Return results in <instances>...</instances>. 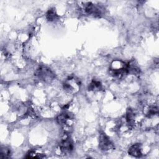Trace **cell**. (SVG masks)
Returning <instances> with one entry per match:
<instances>
[{
  "instance_id": "obj_1",
  "label": "cell",
  "mask_w": 159,
  "mask_h": 159,
  "mask_svg": "<svg viewBox=\"0 0 159 159\" xmlns=\"http://www.w3.org/2000/svg\"><path fill=\"white\" fill-rule=\"evenodd\" d=\"M109 74L116 79H122L129 74V63L120 60H114L109 67Z\"/></svg>"
},
{
  "instance_id": "obj_2",
  "label": "cell",
  "mask_w": 159,
  "mask_h": 159,
  "mask_svg": "<svg viewBox=\"0 0 159 159\" xmlns=\"http://www.w3.org/2000/svg\"><path fill=\"white\" fill-rule=\"evenodd\" d=\"M35 77L40 81L50 83L55 78V73L47 66H40L35 72Z\"/></svg>"
},
{
  "instance_id": "obj_3",
  "label": "cell",
  "mask_w": 159,
  "mask_h": 159,
  "mask_svg": "<svg viewBox=\"0 0 159 159\" xmlns=\"http://www.w3.org/2000/svg\"><path fill=\"white\" fill-rule=\"evenodd\" d=\"M80 81L75 76H69L63 83V89L68 93H76L80 88Z\"/></svg>"
},
{
  "instance_id": "obj_4",
  "label": "cell",
  "mask_w": 159,
  "mask_h": 159,
  "mask_svg": "<svg viewBox=\"0 0 159 159\" xmlns=\"http://www.w3.org/2000/svg\"><path fill=\"white\" fill-rule=\"evenodd\" d=\"M83 10L86 14L94 17H100L102 14L101 7L91 2L84 3L83 5Z\"/></svg>"
},
{
  "instance_id": "obj_5",
  "label": "cell",
  "mask_w": 159,
  "mask_h": 159,
  "mask_svg": "<svg viewBox=\"0 0 159 159\" xmlns=\"http://www.w3.org/2000/svg\"><path fill=\"white\" fill-rule=\"evenodd\" d=\"M59 148L64 154L70 153L74 149V143L71 138L68 135L64 136L60 142Z\"/></svg>"
},
{
  "instance_id": "obj_6",
  "label": "cell",
  "mask_w": 159,
  "mask_h": 159,
  "mask_svg": "<svg viewBox=\"0 0 159 159\" xmlns=\"http://www.w3.org/2000/svg\"><path fill=\"white\" fill-rule=\"evenodd\" d=\"M99 148L104 152H108L114 148L113 142L104 133L101 134L99 136Z\"/></svg>"
},
{
  "instance_id": "obj_7",
  "label": "cell",
  "mask_w": 159,
  "mask_h": 159,
  "mask_svg": "<svg viewBox=\"0 0 159 159\" xmlns=\"http://www.w3.org/2000/svg\"><path fill=\"white\" fill-rule=\"evenodd\" d=\"M73 114L67 111H64L61 112L57 117V120L58 123L63 127H70L73 124Z\"/></svg>"
},
{
  "instance_id": "obj_8",
  "label": "cell",
  "mask_w": 159,
  "mask_h": 159,
  "mask_svg": "<svg viewBox=\"0 0 159 159\" xmlns=\"http://www.w3.org/2000/svg\"><path fill=\"white\" fill-rule=\"evenodd\" d=\"M125 119L126 125L129 129L134 127L137 125V123L138 122L137 112L133 109H127L125 113Z\"/></svg>"
},
{
  "instance_id": "obj_9",
  "label": "cell",
  "mask_w": 159,
  "mask_h": 159,
  "mask_svg": "<svg viewBox=\"0 0 159 159\" xmlns=\"http://www.w3.org/2000/svg\"><path fill=\"white\" fill-rule=\"evenodd\" d=\"M128 153L134 157H141L143 155L142 145L139 143L133 144L129 148Z\"/></svg>"
},
{
  "instance_id": "obj_10",
  "label": "cell",
  "mask_w": 159,
  "mask_h": 159,
  "mask_svg": "<svg viewBox=\"0 0 159 159\" xmlns=\"http://www.w3.org/2000/svg\"><path fill=\"white\" fill-rule=\"evenodd\" d=\"M143 114L148 118L152 117L158 114V107L154 104L147 105L143 108Z\"/></svg>"
},
{
  "instance_id": "obj_11",
  "label": "cell",
  "mask_w": 159,
  "mask_h": 159,
  "mask_svg": "<svg viewBox=\"0 0 159 159\" xmlns=\"http://www.w3.org/2000/svg\"><path fill=\"white\" fill-rule=\"evenodd\" d=\"M102 85L100 81L97 80L96 79H93L90 83L89 84L88 89L89 91L96 92L101 91L102 89Z\"/></svg>"
},
{
  "instance_id": "obj_12",
  "label": "cell",
  "mask_w": 159,
  "mask_h": 159,
  "mask_svg": "<svg viewBox=\"0 0 159 159\" xmlns=\"http://www.w3.org/2000/svg\"><path fill=\"white\" fill-rule=\"evenodd\" d=\"M46 19L49 22H55L58 20L59 16L54 8L49 9L45 14Z\"/></svg>"
},
{
  "instance_id": "obj_13",
  "label": "cell",
  "mask_w": 159,
  "mask_h": 159,
  "mask_svg": "<svg viewBox=\"0 0 159 159\" xmlns=\"http://www.w3.org/2000/svg\"><path fill=\"white\" fill-rule=\"evenodd\" d=\"M45 157L44 153H42L41 152H39L37 150H29L25 156V158H42Z\"/></svg>"
},
{
  "instance_id": "obj_14",
  "label": "cell",
  "mask_w": 159,
  "mask_h": 159,
  "mask_svg": "<svg viewBox=\"0 0 159 159\" xmlns=\"http://www.w3.org/2000/svg\"><path fill=\"white\" fill-rule=\"evenodd\" d=\"M11 155V149L7 147H2L1 149L0 158H8Z\"/></svg>"
}]
</instances>
